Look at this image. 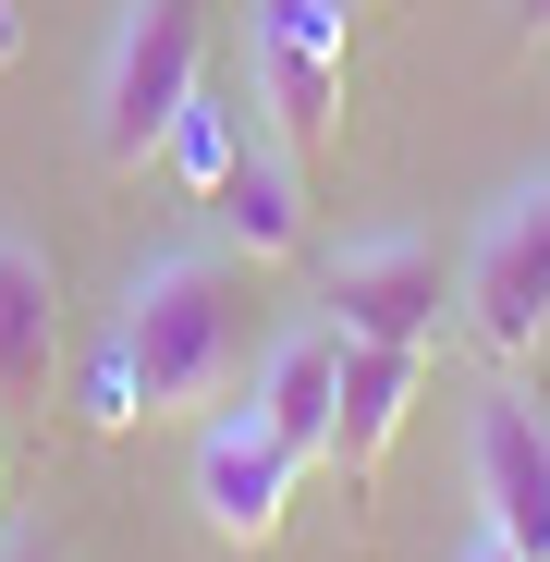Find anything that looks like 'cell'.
I'll return each mask as SVG.
<instances>
[{"label":"cell","mask_w":550,"mask_h":562,"mask_svg":"<svg viewBox=\"0 0 550 562\" xmlns=\"http://www.w3.org/2000/svg\"><path fill=\"white\" fill-rule=\"evenodd\" d=\"M111 342L135 355V392L147 416H183V404H221L233 392V355H245V294L209 245H159L135 281H123V318Z\"/></svg>","instance_id":"obj_1"},{"label":"cell","mask_w":550,"mask_h":562,"mask_svg":"<svg viewBox=\"0 0 550 562\" xmlns=\"http://www.w3.org/2000/svg\"><path fill=\"white\" fill-rule=\"evenodd\" d=\"M197 86H209V0H123V25L99 49V159L147 171Z\"/></svg>","instance_id":"obj_2"},{"label":"cell","mask_w":550,"mask_h":562,"mask_svg":"<svg viewBox=\"0 0 550 562\" xmlns=\"http://www.w3.org/2000/svg\"><path fill=\"white\" fill-rule=\"evenodd\" d=\"M465 318H478V342H490V355H538V342H550V171H526L514 196L478 221Z\"/></svg>","instance_id":"obj_3"},{"label":"cell","mask_w":550,"mask_h":562,"mask_svg":"<svg viewBox=\"0 0 550 562\" xmlns=\"http://www.w3.org/2000/svg\"><path fill=\"white\" fill-rule=\"evenodd\" d=\"M343 13L355 0H257V111L294 159H318L343 123Z\"/></svg>","instance_id":"obj_4"},{"label":"cell","mask_w":550,"mask_h":562,"mask_svg":"<svg viewBox=\"0 0 550 562\" xmlns=\"http://www.w3.org/2000/svg\"><path fill=\"white\" fill-rule=\"evenodd\" d=\"M294 477H306V452L269 428L257 404H221V416L197 428V514H209L221 550H269V538H282Z\"/></svg>","instance_id":"obj_5"},{"label":"cell","mask_w":550,"mask_h":562,"mask_svg":"<svg viewBox=\"0 0 550 562\" xmlns=\"http://www.w3.org/2000/svg\"><path fill=\"white\" fill-rule=\"evenodd\" d=\"M318 294H330V330H355V342H440V257L416 245V233H367V245H343L330 269H318Z\"/></svg>","instance_id":"obj_6"},{"label":"cell","mask_w":550,"mask_h":562,"mask_svg":"<svg viewBox=\"0 0 550 562\" xmlns=\"http://www.w3.org/2000/svg\"><path fill=\"white\" fill-rule=\"evenodd\" d=\"M465 490H478V526H490V538H514L526 562H550V416H538L526 392H490V404H478Z\"/></svg>","instance_id":"obj_7"},{"label":"cell","mask_w":550,"mask_h":562,"mask_svg":"<svg viewBox=\"0 0 550 562\" xmlns=\"http://www.w3.org/2000/svg\"><path fill=\"white\" fill-rule=\"evenodd\" d=\"M416 380H428V355L416 342H355L343 330V404H330V464L367 490L380 477V452L404 440V416H416Z\"/></svg>","instance_id":"obj_8"},{"label":"cell","mask_w":550,"mask_h":562,"mask_svg":"<svg viewBox=\"0 0 550 562\" xmlns=\"http://www.w3.org/2000/svg\"><path fill=\"white\" fill-rule=\"evenodd\" d=\"M209 221H221V245H245V257H306V159H294L282 135H245L233 171L209 183Z\"/></svg>","instance_id":"obj_9"},{"label":"cell","mask_w":550,"mask_h":562,"mask_svg":"<svg viewBox=\"0 0 550 562\" xmlns=\"http://www.w3.org/2000/svg\"><path fill=\"white\" fill-rule=\"evenodd\" d=\"M269 428H282L306 464H330V404H343V330L330 318H306V330H282L269 342V367H257V392H245Z\"/></svg>","instance_id":"obj_10"},{"label":"cell","mask_w":550,"mask_h":562,"mask_svg":"<svg viewBox=\"0 0 550 562\" xmlns=\"http://www.w3.org/2000/svg\"><path fill=\"white\" fill-rule=\"evenodd\" d=\"M49 355H61V281L25 233H0V416L49 392Z\"/></svg>","instance_id":"obj_11"},{"label":"cell","mask_w":550,"mask_h":562,"mask_svg":"<svg viewBox=\"0 0 550 562\" xmlns=\"http://www.w3.org/2000/svg\"><path fill=\"white\" fill-rule=\"evenodd\" d=\"M233 147H245V111H233V99H209V86H197V99H183V123H171V147H159V159H171V171H183V183H197V196H209V183L233 171Z\"/></svg>","instance_id":"obj_12"},{"label":"cell","mask_w":550,"mask_h":562,"mask_svg":"<svg viewBox=\"0 0 550 562\" xmlns=\"http://www.w3.org/2000/svg\"><path fill=\"white\" fill-rule=\"evenodd\" d=\"M135 416H147L135 355H123V342H99V367H86V428H135Z\"/></svg>","instance_id":"obj_13"},{"label":"cell","mask_w":550,"mask_h":562,"mask_svg":"<svg viewBox=\"0 0 550 562\" xmlns=\"http://www.w3.org/2000/svg\"><path fill=\"white\" fill-rule=\"evenodd\" d=\"M452 562H526V550H514V538H490V526H478V538H465V550H452Z\"/></svg>","instance_id":"obj_14"},{"label":"cell","mask_w":550,"mask_h":562,"mask_svg":"<svg viewBox=\"0 0 550 562\" xmlns=\"http://www.w3.org/2000/svg\"><path fill=\"white\" fill-rule=\"evenodd\" d=\"M514 37H526V49L550 37V0H514Z\"/></svg>","instance_id":"obj_15"},{"label":"cell","mask_w":550,"mask_h":562,"mask_svg":"<svg viewBox=\"0 0 550 562\" xmlns=\"http://www.w3.org/2000/svg\"><path fill=\"white\" fill-rule=\"evenodd\" d=\"M0 562H49V550H37V538H0Z\"/></svg>","instance_id":"obj_16"},{"label":"cell","mask_w":550,"mask_h":562,"mask_svg":"<svg viewBox=\"0 0 550 562\" xmlns=\"http://www.w3.org/2000/svg\"><path fill=\"white\" fill-rule=\"evenodd\" d=\"M0 61H13V0H0Z\"/></svg>","instance_id":"obj_17"},{"label":"cell","mask_w":550,"mask_h":562,"mask_svg":"<svg viewBox=\"0 0 550 562\" xmlns=\"http://www.w3.org/2000/svg\"><path fill=\"white\" fill-rule=\"evenodd\" d=\"M0 490H13V440H0Z\"/></svg>","instance_id":"obj_18"}]
</instances>
